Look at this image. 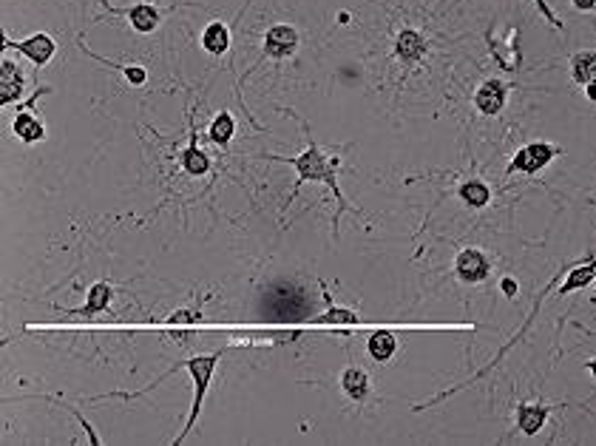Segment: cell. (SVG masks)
I'll return each mask as SVG.
<instances>
[{
    "mask_svg": "<svg viewBox=\"0 0 596 446\" xmlns=\"http://www.w3.org/2000/svg\"><path fill=\"white\" fill-rule=\"evenodd\" d=\"M562 157V148L554 143H545V140H534V143H526L523 148L514 151V157L506 165V177H514V174H526V177H537L543 168H548L551 162Z\"/></svg>",
    "mask_w": 596,
    "mask_h": 446,
    "instance_id": "obj_3",
    "label": "cell"
},
{
    "mask_svg": "<svg viewBox=\"0 0 596 446\" xmlns=\"http://www.w3.org/2000/svg\"><path fill=\"white\" fill-rule=\"evenodd\" d=\"M233 137H236V117L222 108L211 123H208V140L213 145H219V148H228L233 143Z\"/></svg>",
    "mask_w": 596,
    "mask_h": 446,
    "instance_id": "obj_21",
    "label": "cell"
},
{
    "mask_svg": "<svg viewBox=\"0 0 596 446\" xmlns=\"http://www.w3.org/2000/svg\"><path fill=\"white\" fill-rule=\"evenodd\" d=\"M83 52H86L88 57H94L97 63L108 66V69H117V72L123 74L125 83H128L131 89H140V86H145V83H148V72H145V66H137V63H128V66H123V63H114V60H108V57H97V54H91L86 46H83Z\"/></svg>",
    "mask_w": 596,
    "mask_h": 446,
    "instance_id": "obj_22",
    "label": "cell"
},
{
    "mask_svg": "<svg viewBox=\"0 0 596 446\" xmlns=\"http://www.w3.org/2000/svg\"><path fill=\"white\" fill-rule=\"evenodd\" d=\"M509 91L511 86L506 80H500V77H489V80H483L477 91H474V108H477V114H483V117H500L506 106H509Z\"/></svg>",
    "mask_w": 596,
    "mask_h": 446,
    "instance_id": "obj_9",
    "label": "cell"
},
{
    "mask_svg": "<svg viewBox=\"0 0 596 446\" xmlns=\"http://www.w3.org/2000/svg\"><path fill=\"white\" fill-rule=\"evenodd\" d=\"M585 370H588V373H591V378L596 381V358H588V361H585Z\"/></svg>",
    "mask_w": 596,
    "mask_h": 446,
    "instance_id": "obj_27",
    "label": "cell"
},
{
    "mask_svg": "<svg viewBox=\"0 0 596 446\" xmlns=\"http://www.w3.org/2000/svg\"><path fill=\"white\" fill-rule=\"evenodd\" d=\"M491 273V259L480 248H463L455 259V276L463 285H480Z\"/></svg>",
    "mask_w": 596,
    "mask_h": 446,
    "instance_id": "obj_10",
    "label": "cell"
},
{
    "mask_svg": "<svg viewBox=\"0 0 596 446\" xmlns=\"http://www.w3.org/2000/svg\"><path fill=\"white\" fill-rule=\"evenodd\" d=\"M225 356V350H213V353H205V356H191L185 358L176 370H188L193 381V404H191V415H188V424L182 429V435L176 438L174 444H182L188 435L196 427V421H199V415H202V407H205V395L211 390L213 384V375H216V367H219V361Z\"/></svg>",
    "mask_w": 596,
    "mask_h": 446,
    "instance_id": "obj_2",
    "label": "cell"
},
{
    "mask_svg": "<svg viewBox=\"0 0 596 446\" xmlns=\"http://www.w3.org/2000/svg\"><path fill=\"white\" fill-rule=\"evenodd\" d=\"M579 330H585V333H588V336H596V330H588V327H582V324H577Z\"/></svg>",
    "mask_w": 596,
    "mask_h": 446,
    "instance_id": "obj_28",
    "label": "cell"
},
{
    "mask_svg": "<svg viewBox=\"0 0 596 446\" xmlns=\"http://www.w3.org/2000/svg\"><path fill=\"white\" fill-rule=\"evenodd\" d=\"M432 49V43H429V37L423 35L421 29H412V26H406L401 29L398 35H395V60L406 66V69H415V66H421L423 60H426V54Z\"/></svg>",
    "mask_w": 596,
    "mask_h": 446,
    "instance_id": "obj_8",
    "label": "cell"
},
{
    "mask_svg": "<svg viewBox=\"0 0 596 446\" xmlns=\"http://www.w3.org/2000/svg\"><path fill=\"white\" fill-rule=\"evenodd\" d=\"M324 299H327V310L321 313L316 319V324H321V327H338V330H347V327H361V316L355 313V310H347V307H335L333 299H330V293L324 290Z\"/></svg>",
    "mask_w": 596,
    "mask_h": 446,
    "instance_id": "obj_18",
    "label": "cell"
},
{
    "mask_svg": "<svg viewBox=\"0 0 596 446\" xmlns=\"http://www.w3.org/2000/svg\"><path fill=\"white\" fill-rule=\"evenodd\" d=\"M594 285H596V276H594Z\"/></svg>",
    "mask_w": 596,
    "mask_h": 446,
    "instance_id": "obj_29",
    "label": "cell"
},
{
    "mask_svg": "<svg viewBox=\"0 0 596 446\" xmlns=\"http://www.w3.org/2000/svg\"><path fill=\"white\" fill-rule=\"evenodd\" d=\"M341 393L347 395L352 404H364V401H369V395H372V378H369L367 370H361V367H347V370L341 373Z\"/></svg>",
    "mask_w": 596,
    "mask_h": 446,
    "instance_id": "obj_16",
    "label": "cell"
},
{
    "mask_svg": "<svg viewBox=\"0 0 596 446\" xmlns=\"http://www.w3.org/2000/svg\"><path fill=\"white\" fill-rule=\"evenodd\" d=\"M298 46H301V35H298L296 26H290V23H273L262 37V52L267 60H287V57H293L298 52Z\"/></svg>",
    "mask_w": 596,
    "mask_h": 446,
    "instance_id": "obj_7",
    "label": "cell"
},
{
    "mask_svg": "<svg viewBox=\"0 0 596 446\" xmlns=\"http://www.w3.org/2000/svg\"><path fill=\"white\" fill-rule=\"evenodd\" d=\"M457 199H460L466 208L480 211V208H486L491 202V188L483 179H466V182H460V188H457Z\"/></svg>",
    "mask_w": 596,
    "mask_h": 446,
    "instance_id": "obj_19",
    "label": "cell"
},
{
    "mask_svg": "<svg viewBox=\"0 0 596 446\" xmlns=\"http://www.w3.org/2000/svg\"><path fill=\"white\" fill-rule=\"evenodd\" d=\"M585 97H588V103H594L596 106V80H591V83L585 86Z\"/></svg>",
    "mask_w": 596,
    "mask_h": 446,
    "instance_id": "obj_26",
    "label": "cell"
},
{
    "mask_svg": "<svg viewBox=\"0 0 596 446\" xmlns=\"http://www.w3.org/2000/svg\"><path fill=\"white\" fill-rule=\"evenodd\" d=\"M591 80H596V52L582 49V52L571 54V83L585 89Z\"/></svg>",
    "mask_w": 596,
    "mask_h": 446,
    "instance_id": "obj_20",
    "label": "cell"
},
{
    "mask_svg": "<svg viewBox=\"0 0 596 446\" xmlns=\"http://www.w3.org/2000/svg\"><path fill=\"white\" fill-rule=\"evenodd\" d=\"M554 410L557 407L543 404V401H520L517 410H514V432L528 435V438L537 435V432H543V427L548 424V418H551Z\"/></svg>",
    "mask_w": 596,
    "mask_h": 446,
    "instance_id": "obj_12",
    "label": "cell"
},
{
    "mask_svg": "<svg viewBox=\"0 0 596 446\" xmlns=\"http://www.w3.org/2000/svg\"><path fill=\"white\" fill-rule=\"evenodd\" d=\"M230 43H233V35H230V26L225 20H211L199 35L202 52L211 54V57H225L230 52Z\"/></svg>",
    "mask_w": 596,
    "mask_h": 446,
    "instance_id": "obj_15",
    "label": "cell"
},
{
    "mask_svg": "<svg viewBox=\"0 0 596 446\" xmlns=\"http://www.w3.org/2000/svg\"><path fill=\"white\" fill-rule=\"evenodd\" d=\"M179 165H182V171L193 179L208 177L213 168L211 154L199 148V134H196V125H193V111H191V134H188V145H185V151H182V157H179Z\"/></svg>",
    "mask_w": 596,
    "mask_h": 446,
    "instance_id": "obj_13",
    "label": "cell"
},
{
    "mask_svg": "<svg viewBox=\"0 0 596 446\" xmlns=\"http://www.w3.org/2000/svg\"><path fill=\"white\" fill-rule=\"evenodd\" d=\"M367 353L375 364H386L398 353V336L389 327H375L367 336Z\"/></svg>",
    "mask_w": 596,
    "mask_h": 446,
    "instance_id": "obj_17",
    "label": "cell"
},
{
    "mask_svg": "<svg viewBox=\"0 0 596 446\" xmlns=\"http://www.w3.org/2000/svg\"><path fill=\"white\" fill-rule=\"evenodd\" d=\"M500 290H503L509 299H517V290H520V287H517V282H514L511 276H506V279H500Z\"/></svg>",
    "mask_w": 596,
    "mask_h": 446,
    "instance_id": "obj_24",
    "label": "cell"
},
{
    "mask_svg": "<svg viewBox=\"0 0 596 446\" xmlns=\"http://www.w3.org/2000/svg\"><path fill=\"white\" fill-rule=\"evenodd\" d=\"M49 91H52L49 86H40V89L29 97V103H23V106L15 111V117H12V134H15L23 145H37L46 140V123L37 117V100L46 97Z\"/></svg>",
    "mask_w": 596,
    "mask_h": 446,
    "instance_id": "obj_5",
    "label": "cell"
},
{
    "mask_svg": "<svg viewBox=\"0 0 596 446\" xmlns=\"http://www.w3.org/2000/svg\"><path fill=\"white\" fill-rule=\"evenodd\" d=\"M531 3H534V6L540 9V15H543V18L548 20V23H551L554 29H557V32H565V23H562L560 15H557V12L551 9V3H548V0H531Z\"/></svg>",
    "mask_w": 596,
    "mask_h": 446,
    "instance_id": "obj_23",
    "label": "cell"
},
{
    "mask_svg": "<svg viewBox=\"0 0 596 446\" xmlns=\"http://www.w3.org/2000/svg\"><path fill=\"white\" fill-rule=\"evenodd\" d=\"M26 91V74L15 60L3 57L0 63V108L15 106Z\"/></svg>",
    "mask_w": 596,
    "mask_h": 446,
    "instance_id": "obj_14",
    "label": "cell"
},
{
    "mask_svg": "<svg viewBox=\"0 0 596 446\" xmlns=\"http://www.w3.org/2000/svg\"><path fill=\"white\" fill-rule=\"evenodd\" d=\"M301 128L307 131V148L298 154V157H279V154H264V160H273V162H284V165H290V168H296V188H293V194L287 197V205L298 197V191H301V185H310V182H316V185H327L330 188V194L338 202V211L333 216V228H338V222H341V216L355 214L361 222H367V216L361 214L355 205H350V199L341 194V188H338V171H341V165L344 160L341 157H327L324 154V148L316 143V137L310 134V125L301 123ZM284 205V208H287Z\"/></svg>",
    "mask_w": 596,
    "mask_h": 446,
    "instance_id": "obj_1",
    "label": "cell"
},
{
    "mask_svg": "<svg viewBox=\"0 0 596 446\" xmlns=\"http://www.w3.org/2000/svg\"><path fill=\"white\" fill-rule=\"evenodd\" d=\"M111 299H114V287L108 285V282H94V285L88 287L86 293V304L83 307H57L60 313H66L71 319H97V316H103L108 307H111Z\"/></svg>",
    "mask_w": 596,
    "mask_h": 446,
    "instance_id": "obj_11",
    "label": "cell"
},
{
    "mask_svg": "<svg viewBox=\"0 0 596 446\" xmlns=\"http://www.w3.org/2000/svg\"><path fill=\"white\" fill-rule=\"evenodd\" d=\"M571 3H574L577 12H585V15H588V12H596V0H571Z\"/></svg>",
    "mask_w": 596,
    "mask_h": 446,
    "instance_id": "obj_25",
    "label": "cell"
},
{
    "mask_svg": "<svg viewBox=\"0 0 596 446\" xmlns=\"http://www.w3.org/2000/svg\"><path fill=\"white\" fill-rule=\"evenodd\" d=\"M103 9L114 18H125L128 26L137 32V35H154L159 26L165 23V15L171 9H159L154 3H134V6H111L108 0H103Z\"/></svg>",
    "mask_w": 596,
    "mask_h": 446,
    "instance_id": "obj_4",
    "label": "cell"
},
{
    "mask_svg": "<svg viewBox=\"0 0 596 446\" xmlns=\"http://www.w3.org/2000/svg\"><path fill=\"white\" fill-rule=\"evenodd\" d=\"M0 49L3 52L6 49H15V52L23 54L40 72V69H46L52 63V57L57 54V40L52 35H46V32H37V35L26 37V40H12V37L3 35L0 37Z\"/></svg>",
    "mask_w": 596,
    "mask_h": 446,
    "instance_id": "obj_6",
    "label": "cell"
}]
</instances>
